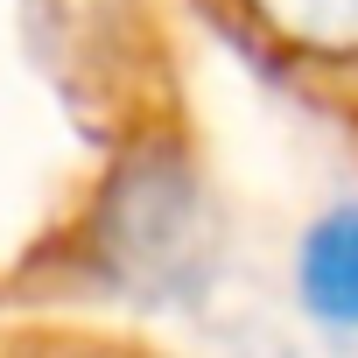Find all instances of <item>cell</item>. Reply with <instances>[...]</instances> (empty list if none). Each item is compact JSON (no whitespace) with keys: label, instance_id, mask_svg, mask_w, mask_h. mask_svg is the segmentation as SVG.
Wrapping results in <instances>:
<instances>
[{"label":"cell","instance_id":"1","mask_svg":"<svg viewBox=\"0 0 358 358\" xmlns=\"http://www.w3.org/2000/svg\"><path fill=\"white\" fill-rule=\"evenodd\" d=\"M302 302L323 323H358V204L302 239Z\"/></svg>","mask_w":358,"mask_h":358}]
</instances>
